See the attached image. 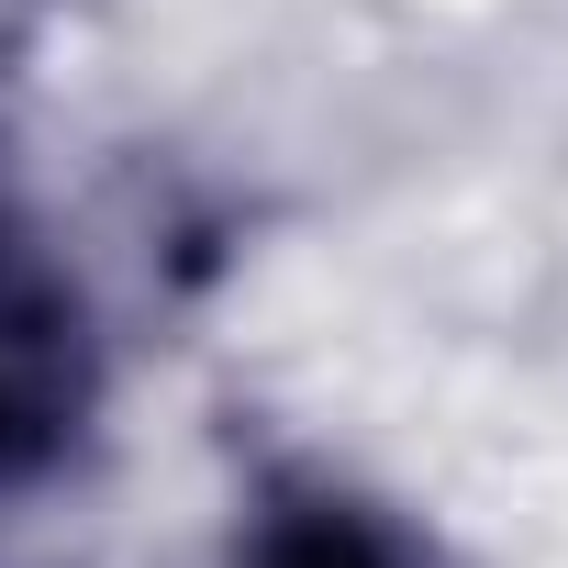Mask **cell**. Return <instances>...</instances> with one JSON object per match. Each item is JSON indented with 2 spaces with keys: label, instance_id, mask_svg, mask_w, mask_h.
<instances>
[{
  "label": "cell",
  "instance_id": "6da1fadb",
  "mask_svg": "<svg viewBox=\"0 0 568 568\" xmlns=\"http://www.w3.org/2000/svg\"><path fill=\"white\" fill-rule=\"evenodd\" d=\"M112 413V335L79 291V267L45 245L0 256V513L57 501Z\"/></svg>",
  "mask_w": 568,
  "mask_h": 568
},
{
  "label": "cell",
  "instance_id": "7a4b0ae2",
  "mask_svg": "<svg viewBox=\"0 0 568 568\" xmlns=\"http://www.w3.org/2000/svg\"><path fill=\"white\" fill-rule=\"evenodd\" d=\"M212 568H446V546L402 490L357 479L346 457L278 446L234 479Z\"/></svg>",
  "mask_w": 568,
  "mask_h": 568
},
{
  "label": "cell",
  "instance_id": "3957f363",
  "mask_svg": "<svg viewBox=\"0 0 568 568\" xmlns=\"http://www.w3.org/2000/svg\"><path fill=\"white\" fill-rule=\"evenodd\" d=\"M23 245H34V223L12 212V190H0V256H23Z\"/></svg>",
  "mask_w": 568,
  "mask_h": 568
}]
</instances>
